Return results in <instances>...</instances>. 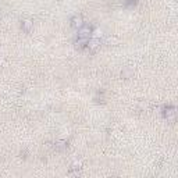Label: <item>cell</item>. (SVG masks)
I'll list each match as a JSON object with an SVG mask.
<instances>
[{
	"label": "cell",
	"instance_id": "obj_1",
	"mask_svg": "<svg viewBox=\"0 0 178 178\" xmlns=\"http://www.w3.org/2000/svg\"><path fill=\"white\" fill-rule=\"evenodd\" d=\"M92 36V28L89 25H82L78 29V43L79 46L86 45V42L89 40V38Z\"/></svg>",
	"mask_w": 178,
	"mask_h": 178
},
{
	"label": "cell",
	"instance_id": "obj_3",
	"mask_svg": "<svg viewBox=\"0 0 178 178\" xmlns=\"http://www.w3.org/2000/svg\"><path fill=\"white\" fill-rule=\"evenodd\" d=\"M164 117H166L167 120H172V118L175 117V109L174 107H167V109L164 110Z\"/></svg>",
	"mask_w": 178,
	"mask_h": 178
},
{
	"label": "cell",
	"instance_id": "obj_2",
	"mask_svg": "<svg viewBox=\"0 0 178 178\" xmlns=\"http://www.w3.org/2000/svg\"><path fill=\"white\" fill-rule=\"evenodd\" d=\"M99 45H100V39L99 38H93V36H91L89 40L86 42L88 49H91V50H95L96 47H99Z\"/></svg>",
	"mask_w": 178,
	"mask_h": 178
},
{
	"label": "cell",
	"instance_id": "obj_5",
	"mask_svg": "<svg viewBox=\"0 0 178 178\" xmlns=\"http://www.w3.org/2000/svg\"><path fill=\"white\" fill-rule=\"evenodd\" d=\"M66 142H57V143H56V150H63V149H66Z\"/></svg>",
	"mask_w": 178,
	"mask_h": 178
},
{
	"label": "cell",
	"instance_id": "obj_4",
	"mask_svg": "<svg viewBox=\"0 0 178 178\" xmlns=\"http://www.w3.org/2000/svg\"><path fill=\"white\" fill-rule=\"evenodd\" d=\"M82 25H84V24H82V18H81V17H74V18L71 20V27L75 28V29H77V28H81Z\"/></svg>",
	"mask_w": 178,
	"mask_h": 178
},
{
	"label": "cell",
	"instance_id": "obj_6",
	"mask_svg": "<svg viewBox=\"0 0 178 178\" xmlns=\"http://www.w3.org/2000/svg\"><path fill=\"white\" fill-rule=\"evenodd\" d=\"M31 27H32V22H31V21H24V28H25V31H29Z\"/></svg>",
	"mask_w": 178,
	"mask_h": 178
}]
</instances>
